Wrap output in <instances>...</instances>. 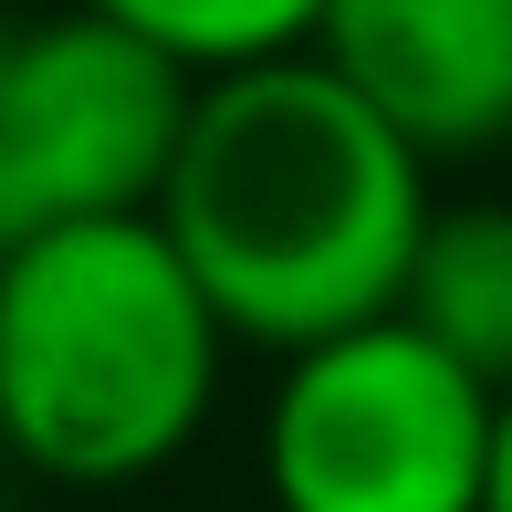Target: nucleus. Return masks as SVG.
Segmentation results:
<instances>
[{"mask_svg":"<svg viewBox=\"0 0 512 512\" xmlns=\"http://www.w3.org/2000/svg\"><path fill=\"white\" fill-rule=\"evenodd\" d=\"M0 512H21V502H0Z\"/></svg>","mask_w":512,"mask_h":512,"instance_id":"nucleus-10","label":"nucleus"},{"mask_svg":"<svg viewBox=\"0 0 512 512\" xmlns=\"http://www.w3.org/2000/svg\"><path fill=\"white\" fill-rule=\"evenodd\" d=\"M230 345L157 209L42 220L0 251V450L63 492L157 481L209 429Z\"/></svg>","mask_w":512,"mask_h":512,"instance_id":"nucleus-2","label":"nucleus"},{"mask_svg":"<svg viewBox=\"0 0 512 512\" xmlns=\"http://www.w3.org/2000/svg\"><path fill=\"white\" fill-rule=\"evenodd\" d=\"M199 74L126 32L115 11L74 0L53 21H11V199L21 230L157 209L189 136Z\"/></svg>","mask_w":512,"mask_h":512,"instance_id":"nucleus-4","label":"nucleus"},{"mask_svg":"<svg viewBox=\"0 0 512 512\" xmlns=\"http://www.w3.org/2000/svg\"><path fill=\"white\" fill-rule=\"evenodd\" d=\"M481 512H512V387H502V439H492V502Z\"/></svg>","mask_w":512,"mask_h":512,"instance_id":"nucleus-9","label":"nucleus"},{"mask_svg":"<svg viewBox=\"0 0 512 512\" xmlns=\"http://www.w3.org/2000/svg\"><path fill=\"white\" fill-rule=\"evenodd\" d=\"M502 387L418 314H366L283 356L262 398L272 512H481Z\"/></svg>","mask_w":512,"mask_h":512,"instance_id":"nucleus-3","label":"nucleus"},{"mask_svg":"<svg viewBox=\"0 0 512 512\" xmlns=\"http://www.w3.org/2000/svg\"><path fill=\"white\" fill-rule=\"evenodd\" d=\"M398 314H418L460 366L512 387V199L429 209V241H418V272H408Z\"/></svg>","mask_w":512,"mask_h":512,"instance_id":"nucleus-6","label":"nucleus"},{"mask_svg":"<svg viewBox=\"0 0 512 512\" xmlns=\"http://www.w3.org/2000/svg\"><path fill=\"white\" fill-rule=\"evenodd\" d=\"M95 11L147 32L189 74H241V63H272V53H314V32H324V0H95Z\"/></svg>","mask_w":512,"mask_h":512,"instance_id":"nucleus-7","label":"nucleus"},{"mask_svg":"<svg viewBox=\"0 0 512 512\" xmlns=\"http://www.w3.org/2000/svg\"><path fill=\"white\" fill-rule=\"evenodd\" d=\"M429 168L439 157L387 126L324 53H272L241 74H199L157 220L178 230L230 335L293 356L408 304L439 209Z\"/></svg>","mask_w":512,"mask_h":512,"instance_id":"nucleus-1","label":"nucleus"},{"mask_svg":"<svg viewBox=\"0 0 512 512\" xmlns=\"http://www.w3.org/2000/svg\"><path fill=\"white\" fill-rule=\"evenodd\" d=\"M21 241V199H11V21H0V251Z\"/></svg>","mask_w":512,"mask_h":512,"instance_id":"nucleus-8","label":"nucleus"},{"mask_svg":"<svg viewBox=\"0 0 512 512\" xmlns=\"http://www.w3.org/2000/svg\"><path fill=\"white\" fill-rule=\"evenodd\" d=\"M314 53L429 157L512 136V0H324Z\"/></svg>","mask_w":512,"mask_h":512,"instance_id":"nucleus-5","label":"nucleus"}]
</instances>
